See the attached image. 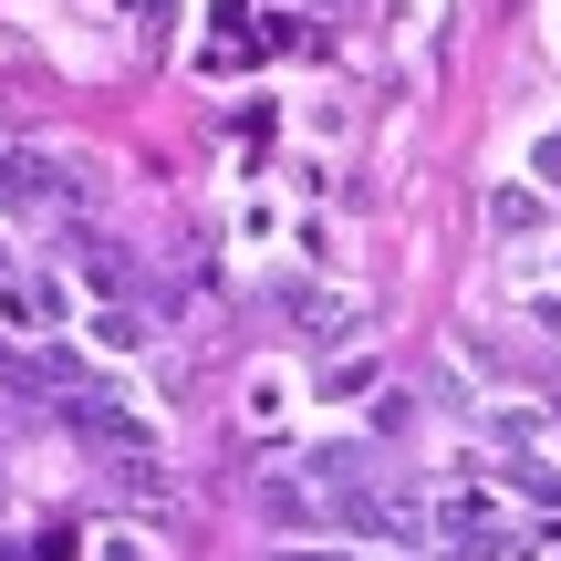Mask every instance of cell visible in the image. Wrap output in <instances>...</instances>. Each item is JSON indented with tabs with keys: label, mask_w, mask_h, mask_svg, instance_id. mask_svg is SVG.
Here are the masks:
<instances>
[{
	"label": "cell",
	"mask_w": 561,
	"mask_h": 561,
	"mask_svg": "<svg viewBox=\"0 0 561 561\" xmlns=\"http://www.w3.org/2000/svg\"><path fill=\"white\" fill-rule=\"evenodd\" d=\"M62 208H73V167L0 136V219H62Z\"/></svg>",
	"instance_id": "cell-1"
},
{
	"label": "cell",
	"mask_w": 561,
	"mask_h": 561,
	"mask_svg": "<svg viewBox=\"0 0 561 561\" xmlns=\"http://www.w3.org/2000/svg\"><path fill=\"white\" fill-rule=\"evenodd\" d=\"M42 405H53V416L62 426H73V437L83 447H94V458H136V447H146V426H136V405H115V396H104V385H53V396H42Z\"/></svg>",
	"instance_id": "cell-2"
},
{
	"label": "cell",
	"mask_w": 561,
	"mask_h": 561,
	"mask_svg": "<svg viewBox=\"0 0 561 561\" xmlns=\"http://www.w3.org/2000/svg\"><path fill=\"white\" fill-rule=\"evenodd\" d=\"M322 520H333V530H364V541H416V530H426L416 510H405L396 489H375V479H364V489H333Z\"/></svg>",
	"instance_id": "cell-3"
},
{
	"label": "cell",
	"mask_w": 561,
	"mask_h": 561,
	"mask_svg": "<svg viewBox=\"0 0 561 561\" xmlns=\"http://www.w3.org/2000/svg\"><path fill=\"white\" fill-rule=\"evenodd\" d=\"M73 261H83V280H94V291H115V301L136 291V261H125L115 240H73Z\"/></svg>",
	"instance_id": "cell-4"
},
{
	"label": "cell",
	"mask_w": 561,
	"mask_h": 561,
	"mask_svg": "<svg viewBox=\"0 0 561 561\" xmlns=\"http://www.w3.org/2000/svg\"><path fill=\"white\" fill-rule=\"evenodd\" d=\"M375 479V447H312V489H364Z\"/></svg>",
	"instance_id": "cell-5"
},
{
	"label": "cell",
	"mask_w": 561,
	"mask_h": 561,
	"mask_svg": "<svg viewBox=\"0 0 561 561\" xmlns=\"http://www.w3.org/2000/svg\"><path fill=\"white\" fill-rule=\"evenodd\" d=\"M291 322H301V333H354V301H312V291H291Z\"/></svg>",
	"instance_id": "cell-6"
},
{
	"label": "cell",
	"mask_w": 561,
	"mask_h": 561,
	"mask_svg": "<svg viewBox=\"0 0 561 561\" xmlns=\"http://www.w3.org/2000/svg\"><path fill=\"white\" fill-rule=\"evenodd\" d=\"M541 178H561V136H551V146H541Z\"/></svg>",
	"instance_id": "cell-7"
},
{
	"label": "cell",
	"mask_w": 561,
	"mask_h": 561,
	"mask_svg": "<svg viewBox=\"0 0 561 561\" xmlns=\"http://www.w3.org/2000/svg\"><path fill=\"white\" fill-rule=\"evenodd\" d=\"M280 561H333V551H280Z\"/></svg>",
	"instance_id": "cell-8"
},
{
	"label": "cell",
	"mask_w": 561,
	"mask_h": 561,
	"mask_svg": "<svg viewBox=\"0 0 561 561\" xmlns=\"http://www.w3.org/2000/svg\"><path fill=\"white\" fill-rule=\"evenodd\" d=\"M0 271H11V261H0Z\"/></svg>",
	"instance_id": "cell-9"
}]
</instances>
